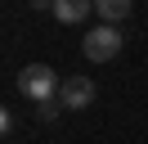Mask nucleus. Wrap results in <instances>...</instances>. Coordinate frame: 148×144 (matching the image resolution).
Listing matches in <instances>:
<instances>
[{"mask_svg": "<svg viewBox=\"0 0 148 144\" xmlns=\"http://www.w3.org/2000/svg\"><path fill=\"white\" fill-rule=\"evenodd\" d=\"M58 72L49 68V63H27V68L18 72V90L27 99H36V104H49V99H58Z\"/></svg>", "mask_w": 148, "mask_h": 144, "instance_id": "obj_1", "label": "nucleus"}, {"mask_svg": "<svg viewBox=\"0 0 148 144\" xmlns=\"http://www.w3.org/2000/svg\"><path fill=\"white\" fill-rule=\"evenodd\" d=\"M121 45H126V36L117 32V27H90V32L81 36V50H85V59L90 63H108V59H117L121 54Z\"/></svg>", "mask_w": 148, "mask_h": 144, "instance_id": "obj_2", "label": "nucleus"}, {"mask_svg": "<svg viewBox=\"0 0 148 144\" xmlns=\"http://www.w3.org/2000/svg\"><path fill=\"white\" fill-rule=\"evenodd\" d=\"M58 104H63L67 113L90 108V104H94V81H90V77H63V86H58Z\"/></svg>", "mask_w": 148, "mask_h": 144, "instance_id": "obj_3", "label": "nucleus"}, {"mask_svg": "<svg viewBox=\"0 0 148 144\" xmlns=\"http://www.w3.org/2000/svg\"><path fill=\"white\" fill-rule=\"evenodd\" d=\"M94 14V0H54V18L58 23H85Z\"/></svg>", "mask_w": 148, "mask_h": 144, "instance_id": "obj_4", "label": "nucleus"}, {"mask_svg": "<svg viewBox=\"0 0 148 144\" xmlns=\"http://www.w3.org/2000/svg\"><path fill=\"white\" fill-rule=\"evenodd\" d=\"M130 0H94V14H99V23L103 27H117V23H126L130 18Z\"/></svg>", "mask_w": 148, "mask_h": 144, "instance_id": "obj_5", "label": "nucleus"}, {"mask_svg": "<svg viewBox=\"0 0 148 144\" xmlns=\"http://www.w3.org/2000/svg\"><path fill=\"white\" fill-rule=\"evenodd\" d=\"M58 108H63L58 99H49V104H36V117H40V122H54V117H58Z\"/></svg>", "mask_w": 148, "mask_h": 144, "instance_id": "obj_6", "label": "nucleus"}]
</instances>
